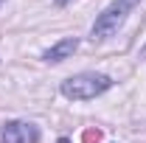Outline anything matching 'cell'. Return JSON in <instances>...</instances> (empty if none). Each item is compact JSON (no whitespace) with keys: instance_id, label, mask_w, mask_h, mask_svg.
Listing matches in <instances>:
<instances>
[{"instance_id":"1","label":"cell","mask_w":146,"mask_h":143,"mask_svg":"<svg viewBox=\"0 0 146 143\" xmlns=\"http://www.w3.org/2000/svg\"><path fill=\"white\" fill-rule=\"evenodd\" d=\"M110 84L112 79L104 73H76L62 81V95L73 101H90L96 95H101L104 90H110Z\"/></svg>"},{"instance_id":"2","label":"cell","mask_w":146,"mask_h":143,"mask_svg":"<svg viewBox=\"0 0 146 143\" xmlns=\"http://www.w3.org/2000/svg\"><path fill=\"white\" fill-rule=\"evenodd\" d=\"M141 0H112L107 9L96 17V23H93V42H101V39H110V36L115 34L121 25H124V20L129 17V11L138 6Z\"/></svg>"},{"instance_id":"3","label":"cell","mask_w":146,"mask_h":143,"mask_svg":"<svg viewBox=\"0 0 146 143\" xmlns=\"http://www.w3.org/2000/svg\"><path fill=\"white\" fill-rule=\"evenodd\" d=\"M3 143H39V126L31 121H9L0 129Z\"/></svg>"},{"instance_id":"4","label":"cell","mask_w":146,"mask_h":143,"mask_svg":"<svg viewBox=\"0 0 146 143\" xmlns=\"http://www.w3.org/2000/svg\"><path fill=\"white\" fill-rule=\"evenodd\" d=\"M76 48H79V39H76V36H65L62 42H56L54 48L45 51V62H62V59H68Z\"/></svg>"},{"instance_id":"5","label":"cell","mask_w":146,"mask_h":143,"mask_svg":"<svg viewBox=\"0 0 146 143\" xmlns=\"http://www.w3.org/2000/svg\"><path fill=\"white\" fill-rule=\"evenodd\" d=\"M98 135H101V132H98V129H90V132H87V135H84V140H87V143H93V140H98Z\"/></svg>"},{"instance_id":"6","label":"cell","mask_w":146,"mask_h":143,"mask_svg":"<svg viewBox=\"0 0 146 143\" xmlns=\"http://www.w3.org/2000/svg\"><path fill=\"white\" fill-rule=\"evenodd\" d=\"M65 3H68V0H56V6H65Z\"/></svg>"},{"instance_id":"7","label":"cell","mask_w":146,"mask_h":143,"mask_svg":"<svg viewBox=\"0 0 146 143\" xmlns=\"http://www.w3.org/2000/svg\"><path fill=\"white\" fill-rule=\"evenodd\" d=\"M141 54H143V56H146V45H143V51H141Z\"/></svg>"},{"instance_id":"8","label":"cell","mask_w":146,"mask_h":143,"mask_svg":"<svg viewBox=\"0 0 146 143\" xmlns=\"http://www.w3.org/2000/svg\"><path fill=\"white\" fill-rule=\"evenodd\" d=\"M59 143H68V140H65V138H62V140H59Z\"/></svg>"},{"instance_id":"9","label":"cell","mask_w":146,"mask_h":143,"mask_svg":"<svg viewBox=\"0 0 146 143\" xmlns=\"http://www.w3.org/2000/svg\"><path fill=\"white\" fill-rule=\"evenodd\" d=\"M0 3H3V0H0Z\"/></svg>"}]
</instances>
